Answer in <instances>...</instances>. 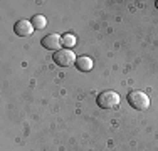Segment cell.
<instances>
[{"label": "cell", "mask_w": 158, "mask_h": 151, "mask_svg": "<svg viewBox=\"0 0 158 151\" xmlns=\"http://www.w3.org/2000/svg\"><path fill=\"white\" fill-rule=\"evenodd\" d=\"M155 5H156V9H158V0H156V2H155Z\"/></svg>", "instance_id": "9"}, {"label": "cell", "mask_w": 158, "mask_h": 151, "mask_svg": "<svg viewBox=\"0 0 158 151\" xmlns=\"http://www.w3.org/2000/svg\"><path fill=\"white\" fill-rule=\"evenodd\" d=\"M62 45L64 49H73L76 45V35L74 34H64L62 35Z\"/></svg>", "instance_id": "8"}, {"label": "cell", "mask_w": 158, "mask_h": 151, "mask_svg": "<svg viewBox=\"0 0 158 151\" xmlns=\"http://www.w3.org/2000/svg\"><path fill=\"white\" fill-rule=\"evenodd\" d=\"M76 67L82 72H88V71L93 69V59L88 57V55H79L76 60Z\"/></svg>", "instance_id": "6"}, {"label": "cell", "mask_w": 158, "mask_h": 151, "mask_svg": "<svg viewBox=\"0 0 158 151\" xmlns=\"http://www.w3.org/2000/svg\"><path fill=\"white\" fill-rule=\"evenodd\" d=\"M119 104V96L114 91H104L98 96V106L101 109H114Z\"/></svg>", "instance_id": "2"}, {"label": "cell", "mask_w": 158, "mask_h": 151, "mask_svg": "<svg viewBox=\"0 0 158 151\" xmlns=\"http://www.w3.org/2000/svg\"><path fill=\"white\" fill-rule=\"evenodd\" d=\"M76 60L77 57L71 49H61V51H57L54 54V62L61 67H69L73 64H76Z\"/></svg>", "instance_id": "3"}, {"label": "cell", "mask_w": 158, "mask_h": 151, "mask_svg": "<svg viewBox=\"0 0 158 151\" xmlns=\"http://www.w3.org/2000/svg\"><path fill=\"white\" fill-rule=\"evenodd\" d=\"M128 103L131 108L138 109V111H146L150 108V97L141 91H131L128 94Z\"/></svg>", "instance_id": "1"}, {"label": "cell", "mask_w": 158, "mask_h": 151, "mask_svg": "<svg viewBox=\"0 0 158 151\" xmlns=\"http://www.w3.org/2000/svg\"><path fill=\"white\" fill-rule=\"evenodd\" d=\"M40 44H42L47 51H56L57 52V51H61L62 37L59 35V34H49V35H46L42 40H40Z\"/></svg>", "instance_id": "4"}, {"label": "cell", "mask_w": 158, "mask_h": 151, "mask_svg": "<svg viewBox=\"0 0 158 151\" xmlns=\"http://www.w3.org/2000/svg\"><path fill=\"white\" fill-rule=\"evenodd\" d=\"M34 30L35 29H34L32 22L31 20H24V18L15 22V25H14V32H15L19 37H29Z\"/></svg>", "instance_id": "5"}, {"label": "cell", "mask_w": 158, "mask_h": 151, "mask_svg": "<svg viewBox=\"0 0 158 151\" xmlns=\"http://www.w3.org/2000/svg\"><path fill=\"white\" fill-rule=\"evenodd\" d=\"M31 22H32V25H34V29H35V30H42L47 25V20H46L44 15H34Z\"/></svg>", "instance_id": "7"}]
</instances>
